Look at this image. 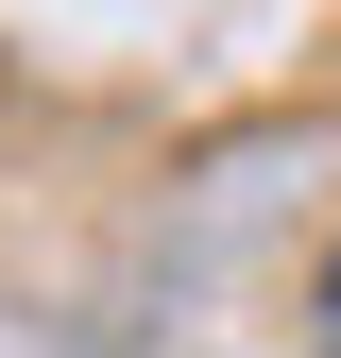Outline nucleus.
Listing matches in <instances>:
<instances>
[{"mask_svg": "<svg viewBox=\"0 0 341 358\" xmlns=\"http://www.w3.org/2000/svg\"><path fill=\"white\" fill-rule=\"evenodd\" d=\"M324 358H341V256H324Z\"/></svg>", "mask_w": 341, "mask_h": 358, "instance_id": "1", "label": "nucleus"}]
</instances>
